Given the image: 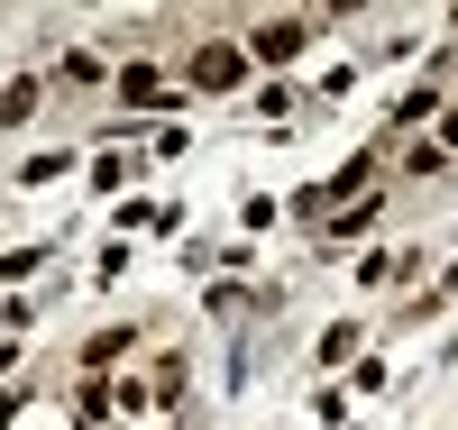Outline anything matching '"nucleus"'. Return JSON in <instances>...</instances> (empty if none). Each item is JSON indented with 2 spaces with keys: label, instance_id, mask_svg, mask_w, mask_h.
I'll list each match as a JSON object with an SVG mask.
<instances>
[{
  "label": "nucleus",
  "instance_id": "obj_2",
  "mask_svg": "<svg viewBox=\"0 0 458 430\" xmlns=\"http://www.w3.org/2000/svg\"><path fill=\"white\" fill-rule=\"evenodd\" d=\"M257 64H284V55H302V28L293 19H276V28H257V46H248Z\"/></svg>",
  "mask_w": 458,
  "mask_h": 430
},
{
  "label": "nucleus",
  "instance_id": "obj_4",
  "mask_svg": "<svg viewBox=\"0 0 458 430\" xmlns=\"http://www.w3.org/2000/svg\"><path fill=\"white\" fill-rule=\"evenodd\" d=\"M0 430H10V403H0Z\"/></svg>",
  "mask_w": 458,
  "mask_h": 430
},
{
  "label": "nucleus",
  "instance_id": "obj_1",
  "mask_svg": "<svg viewBox=\"0 0 458 430\" xmlns=\"http://www.w3.org/2000/svg\"><path fill=\"white\" fill-rule=\"evenodd\" d=\"M239 73H248V46H202V55H193V83H202V92H229Z\"/></svg>",
  "mask_w": 458,
  "mask_h": 430
},
{
  "label": "nucleus",
  "instance_id": "obj_3",
  "mask_svg": "<svg viewBox=\"0 0 458 430\" xmlns=\"http://www.w3.org/2000/svg\"><path fill=\"white\" fill-rule=\"evenodd\" d=\"M120 92H129V101H157L165 83H157V64H129V73H120Z\"/></svg>",
  "mask_w": 458,
  "mask_h": 430
}]
</instances>
